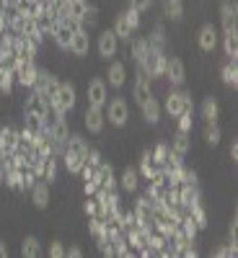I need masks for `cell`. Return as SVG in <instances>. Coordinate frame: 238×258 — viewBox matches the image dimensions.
Returning <instances> with one entry per match:
<instances>
[{
	"label": "cell",
	"instance_id": "1",
	"mask_svg": "<svg viewBox=\"0 0 238 258\" xmlns=\"http://www.w3.org/2000/svg\"><path fill=\"white\" fill-rule=\"evenodd\" d=\"M75 106V85L73 83H60L55 96L50 98V114L52 116H65Z\"/></svg>",
	"mask_w": 238,
	"mask_h": 258
},
{
	"label": "cell",
	"instance_id": "2",
	"mask_svg": "<svg viewBox=\"0 0 238 258\" xmlns=\"http://www.w3.org/2000/svg\"><path fill=\"white\" fill-rule=\"evenodd\" d=\"M140 68H142L150 78H161L163 70H166V54H163V49L150 44V47H148V54H145L142 62H140Z\"/></svg>",
	"mask_w": 238,
	"mask_h": 258
},
{
	"label": "cell",
	"instance_id": "3",
	"mask_svg": "<svg viewBox=\"0 0 238 258\" xmlns=\"http://www.w3.org/2000/svg\"><path fill=\"white\" fill-rule=\"evenodd\" d=\"M106 119H109V124H114V126H124V124H127V119H129V106H127V101H124L122 96H117V98L109 101Z\"/></svg>",
	"mask_w": 238,
	"mask_h": 258
},
{
	"label": "cell",
	"instance_id": "4",
	"mask_svg": "<svg viewBox=\"0 0 238 258\" xmlns=\"http://www.w3.org/2000/svg\"><path fill=\"white\" fill-rule=\"evenodd\" d=\"M16 80L24 85V88H34V83H36V75H39V68L34 64V59H18L16 64Z\"/></svg>",
	"mask_w": 238,
	"mask_h": 258
},
{
	"label": "cell",
	"instance_id": "5",
	"mask_svg": "<svg viewBox=\"0 0 238 258\" xmlns=\"http://www.w3.org/2000/svg\"><path fill=\"white\" fill-rule=\"evenodd\" d=\"M192 109V98H189V93H184V91H171L168 93V98H166V111H168V116H179L181 111H189Z\"/></svg>",
	"mask_w": 238,
	"mask_h": 258
},
{
	"label": "cell",
	"instance_id": "6",
	"mask_svg": "<svg viewBox=\"0 0 238 258\" xmlns=\"http://www.w3.org/2000/svg\"><path fill=\"white\" fill-rule=\"evenodd\" d=\"M88 106H96V109H104L106 103H109V91H106V83L101 78H93L88 83Z\"/></svg>",
	"mask_w": 238,
	"mask_h": 258
},
{
	"label": "cell",
	"instance_id": "7",
	"mask_svg": "<svg viewBox=\"0 0 238 258\" xmlns=\"http://www.w3.org/2000/svg\"><path fill=\"white\" fill-rule=\"evenodd\" d=\"M57 85H60V80L55 78V75H50V73H44V70H39V75H36V83H34V93H39L41 98H52L55 96V91H57Z\"/></svg>",
	"mask_w": 238,
	"mask_h": 258
},
{
	"label": "cell",
	"instance_id": "8",
	"mask_svg": "<svg viewBox=\"0 0 238 258\" xmlns=\"http://www.w3.org/2000/svg\"><path fill=\"white\" fill-rule=\"evenodd\" d=\"M29 116H39V119H44V121H50V101L47 98H41L39 93H31L29 98H26V109H24Z\"/></svg>",
	"mask_w": 238,
	"mask_h": 258
},
{
	"label": "cell",
	"instance_id": "9",
	"mask_svg": "<svg viewBox=\"0 0 238 258\" xmlns=\"http://www.w3.org/2000/svg\"><path fill=\"white\" fill-rule=\"evenodd\" d=\"M36 52H39V44H36V41H34L31 36H26V34L16 36L13 54H16L18 59H34V57H36Z\"/></svg>",
	"mask_w": 238,
	"mask_h": 258
},
{
	"label": "cell",
	"instance_id": "10",
	"mask_svg": "<svg viewBox=\"0 0 238 258\" xmlns=\"http://www.w3.org/2000/svg\"><path fill=\"white\" fill-rule=\"evenodd\" d=\"M50 137L55 140V145H57V147H62V150H65V142H68V137H70L68 119H65V116H55V119L50 121Z\"/></svg>",
	"mask_w": 238,
	"mask_h": 258
},
{
	"label": "cell",
	"instance_id": "11",
	"mask_svg": "<svg viewBox=\"0 0 238 258\" xmlns=\"http://www.w3.org/2000/svg\"><path fill=\"white\" fill-rule=\"evenodd\" d=\"M163 75L171 80V85H181L184 78H186V70H184V62L179 57H166V70Z\"/></svg>",
	"mask_w": 238,
	"mask_h": 258
},
{
	"label": "cell",
	"instance_id": "12",
	"mask_svg": "<svg viewBox=\"0 0 238 258\" xmlns=\"http://www.w3.org/2000/svg\"><path fill=\"white\" fill-rule=\"evenodd\" d=\"M50 36L55 39V44H57V47L68 49V47H70V39H73V31L68 29V24H65L62 18H57L55 24H52V29H50Z\"/></svg>",
	"mask_w": 238,
	"mask_h": 258
},
{
	"label": "cell",
	"instance_id": "13",
	"mask_svg": "<svg viewBox=\"0 0 238 258\" xmlns=\"http://www.w3.org/2000/svg\"><path fill=\"white\" fill-rule=\"evenodd\" d=\"M117 49H119V39H117V34L109 29V31H101V36H99V54L101 57H114L117 54Z\"/></svg>",
	"mask_w": 238,
	"mask_h": 258
},
{
	"label": "cell",
	"instance_id": "14",
	"mask_svg": "<svg viewBox=\"0 0 238 258\" xmlns=\"http://www.w3.org/2000/svg\"><path fill=\"white\" fill-rule=\"evenodd\" d=\"M176 191H179V207H181V209H189L192 204L200 202V188H197V183H179Z\"/></svg>",
	"mask_w": 238,
	"mask_h": 258
},
{
	"label": "cell",
	"instance_id": "15",
	"mask_svg": "<svg viewBox=\"0 0 238 258\" xmlns=\"http://www.w3.org/2000/svg\"><path fill=\"white\" fill-rule=\"evenodd\" d=\"M83 121H85V126H88V132H93V135H101V132H104V121H106V116H104V109H96V106H88V109H85V116H83Z\"/></svg>",
	"mask_w": 238,
	"mask_h": 258
},
{
	"label": "cell",
	"instance_id": "16",
	"mask_svg": "<svg viewBox=\"0 0 238 258\" xmlns=\"http://www.w3.org/2000/svg\"><path fill=\"white\" fill-rule=\"evenodd\" d=\"M197 41H200L202 52H212L215 47H218V29H215L212 24H205L197 34Z\"/></svg>",
	"mask_w": 238,
	"mask_h": 258
},
{
	"label": "cell",
	"instance_id": "17",
	"mask_svg": "<svg viewBox=\"0 0 238 258\" xmlns=\"http://www.w3.org/2000/svg\"><path fill=\"white\" fill-rule=\"evenodd\" d=\"M29 191H31V202H34L36 209H47L50 207V186H47V181L39 178Z\"/></svg>",
	"mask_w": 238,
	"mask_h": 258
},
{
	"label": "cell",
	"instance_id": "18",
	"mask_svg": "<svg viewBox=\"0 0 238 258\" xmlns=\"http://www.w3.org/2000/svg\"><path fill=\"white\" fill-rule=\"evenodd\" d=\"M238 8L233 0H223L220 6V24H223V31H235V21H238Z\"/></svg>",
	"mask_w": 238,
	"mask_h": 258
},
{
	"label": "cell",
	"instance_id": "19",
	"mask_svg": "<svg viewBox=\"0 0 238 258\" xmlns=\"http://www.w3.org/2000/svg\"><path fill=\"white\" fill-rule=\"evenodd\" d=\"M16 142H18V129L16 126H3L0 129V155L13 153Z\"/></svg>",
	"mask_w": 238,
	"mask_h": 258
},
{
	"label": "cell",
	"instance_id": "20",
	"mask_svg": "<svg viewBox=\"0 0 238 258\" xmlns=\"http://www.w3.org/2000/svg\"><path fill=\"white\" fill-rule=\"evenodd\" d=\"M88 47H91V41H88V31L85 29H78V31H73V39H70V52L73 54H78V57H83V54H88Z\"/></svg>",
	"mask_w": 238,
	"mask_h": 258
},
{
	"label": "cell",
	"instance_id": "21",
	"mask_svg": "<svg viewBox=\"0 0 238 258\" xmlns=\"http://www.w3.org/2000/svg\"><path fill=\"white\" fill-rule=\"evenodd\" d=\"M132 93H135V101L137 103H142V101H148L150 96H153V93H150V75L142 68L137 70V80H135V91Z\"/></svg>",
	"mask_w": 238,
	"mask_h": 258
},
{
	"label": "cell",
	"instance_id": "22",
	"mask_svg": "<svg viewBox=\"0 0 238 258\" xmlns=\"http://www.w3.org/2000/svg\"><path fill=\"white\" fill-rule=\"evenodd\" d=\"M140 109H142V119H145L148 124H158V121H161V103H158L153 96H150L148 101H142Z\"/></svg>",
	"mask_w": 238,
	"mask_h": 258
},
{
	"label": "cell",
	"instance_id": "23",
	"mask_svg": "<svg viewBox=\"0 0 238 258\" xmlns=\"http://www.w3.org/2000/svg\"><path fill=\"white\" fill-rule=\"evenodd\" d=\"M93 178L99 181V186H104V188H109V191H114L117 188V178H114V173H112V168L106 165V163H101L96 170H93Z\"/></svg>",
	"mask_w": 238,
	"mask_h": 258
},
{
	"label": "cell",
	"instance_id": "24",
	"mask_svg": "<svg viewBox=\"0 0 238 258\" xmlns=\"http://www.w3.org/2000/svg\"><path fill=\"white\" fill-rule=\"evenodd\" d=\"M158 170H161V168L153 163V155H150V150H145V153H142V160H140V170H137V173H140L145 181H153Z\"/></svg>",
	"mask_w": 238,
	"mask_h": 258
},
{
	"label": "cell",
	"instance_id": "25",
	"mask_svg": "<svg viewBox=\"0 0 238 258\" xmlns=\"http://www.w3.org/2000/svg\"><path fill=\"white\" fill-rule=\"evenodd\" d=\"M65 3H68V16L80 18L83 24H85V18H88V13H91L88 0H65Z\"/></svg>",
	"mask_w": 238,
	"mask_h": 258
},
{
	"label": "cell",
	"instance_id": "26",
	"mask_svg": "<svg viewBox=\"0 0 238 258\" xmlns=\"http://www.w3.org/2000/svg\"><path fill=\"white\" fill-rule=\"evenodd\" d=\"M106 78H109V85L112 88H122L124 80H127V70L122 62H112L109 64V73H106Z\"/></svg>",
	"mask_w": 238,
	"mask_h": 258
},
{
	"label": "cell",
	"instance_id": "27",
	"mask_svg": "<svg viewBox=\"0 0 238 258\" xmlns=\"http://www.w3.org/2000/svg\"><path fill=\"white\" fill-rule=\"evenodd\" d=\"M65 150H68V153H75V155H80L83 160H85V155H88V142H85L80 135H70L68 137V142H65Z\"/></svg>",
	"mask_w": 238,
	"mask_h": 258
},
{
	"label": "cell",
	"instance_id": "28",
	"mask_svg": "<svg viewBox=\"0 0 238 258\" xmlns=\"http://www.w3.org/2000/svg\"><path fill=\"white\" fill-rule=\"evenodd\" d=\"M202 119L207 124H215V121L220 119V106H218V101H215V98H205V103H202Z\"/></svg>",
	"mask_w": 238,
	"mask_h": 258
},
{
	"label": "cell",
	"instance_id": "29",
	"mask_svg": "<svg viewBox=\"0 0 238 258\" xmlns=\"http://www.w3.org/2000/svg\"><path fill=\"white\" fill-rule=\"evenodd\" d=\"M171 153H176L179 158H184L189 153V132H176L171 140Z\"/></svg>",
	"mask_w": 238,
	"mask_h": 258
},
{
	"label": "cell",
	"instance_id": "30",
	"mask_svg": "<svg viewBox=\"0 0 238 258\" xmlns=\"http://www.w3.org/2000/svg\"><path fill=\"white\" fill-rule=\"evenodd\" d=\"M119 183H122V188L129 194V191H137V186H140V173L135 168H127L124 173H122V178H119Z\"/></svg>",
	"mask_w": 238,
	"mask_h": 258
},
{
	"label": "cell",
	"instance_id": "31",
	"mask_svg": "<svg viewBox=\"0 0 238 258\" xmlns=\"http://www.w3.org/2000/svg\"><path fill=\"white\" fill-rule=\"evenodd\" d=\"M21 255L24 258H41V243L29 235V238L21 243Z\"/></svg>",
	"mask_w": 238,
	"mask_h": 258
},
{
	"label": "cell",
	"instance_id": "32",
	"mask_svg": "<svg viewBox=\"0 0 238 258\" xmlns=\"http://www.w3.org/2000/svg\"><path fill=\"white\" fill-rule=\"evenodd\" d=\"M114 34H117V39L119 41H129V34H132V26H129V21H127V16L122 13V16H117V21H114V29H112Z\"/></svg>",
	"mask_w": 238,
	"mask_h": 258
},
{
	"label": "cell",
	"instance_id": "33",
	"mask_svg": "<svg viewBox=\"0 0 238 258\" xmlns=\"http://www.w3.org/2000/svg\"><path fill=\"white\" fill-rule=\"evenodd\" d=\"M57 176V155H47L44 163H41V181H55Z\"/></svg>",
	"mask_w": 238,
	"mask_h": 258
},
{
	"label": "cell",
	"instance_id": "34",
	"mask_svg": "<svg viewBox=\"0 0 238 258\" xmlns=\"http://www.w3.org/2000/svg\"><path fill=\"white\" fill-rule=\"evenodd\" d=\"M223 49H225V54H228L230 59L238 57V31H225V36H223Z\"/></svg>",
	"mask_w": 238,
	"mask_h": 258
},
{
	"label": "cell",
	"instance_id": "35",
	"mask_svg": "<svg viewBox=\"0 0 238 258\" xmlns=\"http://www.w3.org/2000/svg\"><path fill=\"white\" fill-rule=\"evenodd\" d=\"M62 160H65V168H68L70 173H80V168H83V163H85L80 155H75V153H68V150L62 153Z\"/></svg>",
	"mask_w": 238,
	"mask_h": 258
},
{
	"label": "cell",
	"instance_id": "36",
	"mask_svg": "<svg viewBox=\"0 0 238 258\" xmlns=\"http://www.w3.org/2000/svg\"><path fill=\"white\" fill-rule=\"evenodd\" d=\"M163 16H166V18H171V21L181 18V16H184V6H181V0H166Z\"/></svg>",
	"mask_w": 238,
	"mask_h": 258
},
{
	"label": "cell",
	"instance_id": "37",
	"mask_svg": "<svg viewBox=\"0 0 238 258\" xmlns=\"http://www.w3.org/2000/svg\"><path fill=\"white\" fill-rule=\"evenodd\" d=\"M223 83L230 85V88H235V85H238V68H235V59H230L225 68H223Z\"/></svg>",
	"mask_w": 238,
	"mask_h": 258
},
{
	"label": "cell",
	"instance_id": "38",
	"mask_svg": "<svg viewBox=\"0 0 238 258\" xmlns=\"http://www.w3.org/2000/svg\"><path fill=\"white\" fill-rule=\"evenodd\" d=\"M186 212H189V217H192L194 222H197V227H200V230H202V227H207V214H205V209H202V204H200V202H197V204H192Z\"/></svg>",
	"mask_w": 238,
	"mask_h": 258
},
{
	"label": "cell",
	"instance_id": "39",
	"mask_svg": "<svg viewBox=\"0 0 238 258\" xmlns=\"http://www.w3.org/2000/svg\"><path fill=\"white\" fill-rule=\"evenodd\" d=\"M150 155H153V163H156L158 168H163V165L168 163V155H171V147L161 142V145H158V147H156V150H153V153H150Z\"/></svg>",
	"mask_w": 238,
	"mask_h": 258
},
{
	"label": "cell",
	"instance_id": "40",
	"mask_svg": "<svg viewBox=\"0 0 238 258\" xmlns=\"http://www.w3.org/2000/svg\"><path fill=\"white\" fill-rule=\"evenodd\" d=\"M16 64H18V57L13 52L0 54V73H16Z\"/></svg>",
	"mask_w": 238,
	"mask_h": 258
},
{
	"label": "cell",
	"instance_id": "41",
	"mask_svg": "<svg viewBox=\"0 0 238 258\" xmlns=\"http://www.w3.org/2000/svg\"><path fill=\"white\" fill-rule=\"evenodd\" d=\"M148 47H150V44H148V39H135V41H132V57H135L137 64H140L142 57L148 54Z\"/></svg>",
	"mask_w": 238,
	"mask_h": 258
},
{
	"label": "cell",
	"instance_id": "42",
	"mask_svg": "<svg viewBox=\"0 0 238 258\" xmlns=\"http://www.w3.org/2000/svg\"><path fill=\"white\" fill-rule=\"evenodd\" d=\"M148 44H153V47H161V49H163V44H166V31H163V24H158V26L153 29V34L148 36Z\"/></svg>",
	"mask_w": 238,
	"mask_h": 258
},
{
	"label": "cell",
	"instance_id": "43",
	"mask_svg": "<svg viewBox=\"0 0 238 258\" xmlns=\"http://www.w3.org/2000/svg\"><path fill=\"white\" fill-rule=\"evenodd\" d=\"M205 140H207V145H218L220 142V126H218V121L215 124H207V129H205Z\"/></svg>",
	"mask_w": 238,
	"mask_h": 258
},
{
	"label": "cell",
	"instance_id": "44",
	"mask_svg": "<svg viewBox=\"0 0 238 258\" xmlns=\"http://www.w3.org/2000/svg\"><path fill=\"white\" fill-rule=\"evenodd\" d=\"M176 119H179V132H189V129H192V109L181 111Z\"/></svg>",
	"mask_w": 238,
	"mask_h": 258
},
{
	"label": "cell",
	"instance_id": "45",
	"mask_svg": "<svg viewBox=\"0 0 238 258\" xmlns=\"http://www.w3.org/2000/svg\"><path fill=\"white\" fill-rule=\"evenodd\" d=\"M83 209H85V214H88V217H93V214H101V207H99L96 197H88V199H85Z\"/></svg>",
	"mask_w": 238,
	"mask_h": 258
},
{
	"label": "cell",
	"instance_id": "46",
	"mask_svg": "<svg viewBox=\"0 0 238 258\" xmlns=\"http://www.w3.org/2000/svg\"><path fill=\"white\" fill-rule=\"evenodd\" d=\"M13 73H0V91L3 93H11V88H13Z\"/></svg>",
	"mask_w": 238,
	"mask_h": 258
},
{
	"label": "cell",
	"instance_id": "47",
	"mask_svg": "<svg viewBox=\"0 0 238 258\" xmlns=\"http://www.w3.org/2000/svg\"><path fill=\"white\" fill-rule=\"evenodd\" d=\"M104 160H101V153L99 150H88V155H85V165H91V168H99Z\"/></svg>",
	"mask_w": 238,
	"mask_h": 258
},
{
	"label": "cell",
	"instance_id": "48",
	"mask_svg": "<svg viewBox=\"0 0 238 258\" xmlns=\"http://www.w3.org/2000/svg\"><path fill=\"white\" fill-rule=\"evenodd\" d=\"M150 6H153V0H129V8H132V11H137V13L148 11Z\"/></svg>",
	"mask_w": 238,
	"mask_h": 258
},
{
	"label": "cell",
	"instance_id": "49",
	"mask_svg": "<svg viewBox=\"0 0 238 258\" xmlns=\"http://www.w3.org/2000/svg\"><path fill=\"white\" fill-rule=\"evenodd\" d=\"M124 16H127V21H129V26H132V31H135V29L140 26V13H137V11H132V8H129V11H127Z\"/></svg>",
	"mask_w": 238,
	"mask_h": 258
},
{
	"label": "cell",
	"instance_id": "50",
	"mask_svg": "<svg viewBox=\"0 0 238 258\" xmlns=\"http://www.w3.org/2000/svg\"><path fill=\"white\" fill-rule=\"evenodd\" d=\"M215 255H220V258H225V255H235V243L230 240V245H225V248H218V250H215Z\"/></svg>",
	"mask_w": 238,
	"mask_h": 258
},
{
	"label": "cell",
	"instance_id": "51",
	"mask_svg": "<svg viewBox=\"0 0 238 258\" xmlns=\"http://www.w3.org/2000/svg\"><path fill=\"white\" fill-rule=\"evenodd\" d=\"M50 255H52V258H62V255H65V248H62V243H60V240H55V243H52Z\"/></svg>",
	"mask_w": 238,
	"mask_h": 258
},
{
	"label": "cell",
	"instance_id": "52",
	"mask_svg": "<svg viewBox=\"0 0 238 258\" xmlns=\"http://www.w3.org/2000/svg\"><path fill=\"white\" fill-rule=\"evenodd\" d=\"M96 188H99V181L96 178H88V181H85V197H93Z\"/></svg>",
	"mask_w": 238,
	"mask_h": 258
},
{
	"label": "cell",
	"instance_id": "53",
	"mask_svg": "<svg viewBox=\"0 0 238 258\" xmlns=\"http://www.w3.org/2000/svg\"><path fill=\"white\" fill-rule=\"evenodd\" d=\"M8 29V13L3 11V8H0V34H3Z\"/></svg>",
	"mask_w": 238,
	"mask_h": 258
},
{
	"label": "cell",
	"instance_id": "54",
	"mask_svg": "<svg viewBox=\"0 0 238 258\" xmlns=\"http://www.w3.org/2000/svg\"><path fill=\"white\" fill-rule=\"evenodd\" d=\"M65 255H70V258H80V255H83V250H80L78 245H70L68 250H65Z\"/></svg>",
	"mask_w": 238,
	"mask_h": 258
},
{
	"label": "cell",
	"instance_id": "55",
	"mask_svg": "<svg viewBox=\"0 0 238 258\" xmlns=\"http://www.w3.org/2000/svg\"><path fill=\"white\" fill-rule=\"evenodd\" d=\"M230 158L238 160V142H235V140H233V145H230Z\"/></svg>",
	"mask_w": 238,
	"mask_h": 258
},
{
	"label": "cell",
	"instance_id": "56",
	"mask_svg": "<svg viewBox=\"0 0 238 258\" xmlns=\"http://www.w3.org/2000/svg\"><path fill=\"white\" fill-rule=\"evenodd\" d=\"M0 258H8V245L0 240Z\"/></svg>",
	"mask_w": 238,
	"mask_h": 258
},
{
	"label": "cell",
	"instance_id": "57",
	"mask_svg": "<svg viewBox=\"0 0 238 258\" xmlns=\"http://www.w3.org/2000/svg\"><path fill=\"white\" fill-rule=\"evenodd\" d=\"M31 3H34V0H31Z\"/></svg>",
	"mask_w": 238,
	"mask_h": 258
}]
</instances>
